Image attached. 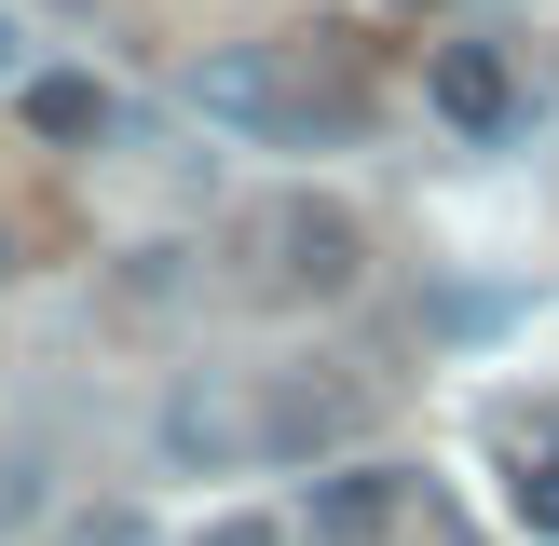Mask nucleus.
<instances>
[{"label":"nucleus","mask_w":559,"mask_h":546,"mask_svg":"<svg viewBox=\"0 0 559 546\" xmlns=\"http://www.w3.org/2000/svg\"><path fill=\"white\" fill-rule=\"evenodd\" d=\"M369 96H382L369 41L328 27V14L314 27H273V41H233V55L191 69V109L233 123V136H260V151H328V136L369 123Z\"/></svg>","instance_id":"nucleus-1"},{"label":"nucleus","mask_w":559,"mask_h":546,"mask_svg":"<svg viewBox=\"0 0 559 546\" xmlns=\"http://www.w3.org/2000/svg\"><path fill=\"white\" fill-rule=\"evenodd\" d=\"M233 246H246V287L260 300H355L369 287V218L342 191H260Z\"/></svg>","instance_id":"nucleus-2"},{"label":"nucleus","mask_w":559,"mask_h":546,"mask_svg":"<svg viewBox=\"0 0 559 546\" xmlns=\"http://www.w3.org/2000/svg\"><path fill=\"white\" fill-rule=\"evenodd\" d=\"M369 437V382L342 355H287V369H246V464H328Z\"/></svg>","instance_id":"nucleus-3"},{"label":"nucleus","mask_w":559,"mask_h":546,"mask_svg":"<svg viewBox=\"0 0 559 546\" xmlns=\"http://www.w3.org/2000/svg\"><path fill=\"white\" fill-rule=\"evenodd\" d=\"M164 464H191V478H233L246 464V369H191L164 396Z\"/></svg>","instance_id":"nucleus-4"},{"label":"nucleus","mask_w":559,"mask_h":546,"mask_svg":"<svg viewBox=\"0 0 559 546\" xmlns=\"http://www.w3.org/2000/svg\"><path fill=\"white\" fill-rule=\"evenodd\" d=\"M437 109H451L464 136H506V123H519V69H506V41H478V27H464V41L437 55Z\"/></svg>","instance_id":"nucleus-5"},{"label":"nucleus","mask_w":559,"mask_h":546,"mask_svg":"<svg viewBox=\"0 0 559 546\" xmlns=\"http://www.w3.org/2000/svg\"><path fill=\"white\" fill-rule=\"evenodd\" d=\"M300 519H314L328 546H382V533L409 519V478H396V464H342V478H314V506H300Z\"/></svg>","instance_id":"nucleus-6"},{"label":"nucleus","mask_w":559,"mask_h":546,"mask_svg":"<svg viewBox=\"0 0 559 546\" xmlns=\"http://www.w3.org/2000/svg\"><path fill=\"white\" fill-rule=\"evenodd\" d=\"M14 109H27V136H55V151H96L109 136V96L82 69H41V82H14Z\"/></svg>","instance_id":"nucleus-7"},{"label":"nucleus","mask_w":559,"mask_h":546,"mask_svg":"<svg viewBox=\"0 0 559 546\" xmlns=\"http://www.w3.org/2000/svg\"><path fill=\"white\" fill-rule=\"evenodd\" d=\"M506 437H519V451H533V464H519V519H533V533L559 546V451H546L533 424H506Z\"/></svg>","instance_id":"nucleus-8"},{"label":"nucleus","mask_w":559,"mask_h":546,"mask_svg":"<svg viewBox=\"0 0 559 546\" xmlns=\"http://www.w3.org/2000/svg\"><path fill=\"white\" fill-rule=\"evenodd\" d=\"M69 546H164V533H151V519H136V506H109V519H82Z\"/></svg>","instance_id":"nucleus-9"},{"label":"nucleus","mask_w":559,"mask_h":546,"mask_svg":"<svg viewBox=\"0 0 559 546\" xmlns=\"http://www.w3.org/2000/svg\"><path fill=\"white\" fill-rule=\"evenodd\" d=\"M191 546H287V533H273L260 506H233V519H205V533H191Z\"/></svg>","instance_id":"nucleus-10"},{"label":"nucleus","mask_w":559,"mask_h":546,"mask_svg":"<svg viewBox=\"0 0 559 546\" xmlns=\"http://www.w3.org/2000/svg\"><path fill=\"white\" fill-rule=\"evenodd\" d=\"M0 82H14V14H0Z\"/></svg>","instance_id":"nucleus-11"},{"label":"nucleus","mask_w":559,"mask_h":546,"mask_svg":"<svg viewBox=\"0 0 559 546\" xmlns=\"http://www.w3.org/2000/svg\"><path fill=\"white\" fill-rule=\"evenodd\" d=\"M382 14H437V0H382Z\"/></svg>","instance_id":"nucleus-12"},{"label":"nucleus","mask_w":559,"mask_h":546,"mask_svg":"<svg viewBox=\"0 0 559 546\" xmlns=\"http://www.w3.org/2000/svg\"><path fill=\"white\" fill-rule=\"evenodd\" d=\"M0 273H14V233H0Z\"/></svg>","instance_id":"nucleus-13"}]
</instances>
